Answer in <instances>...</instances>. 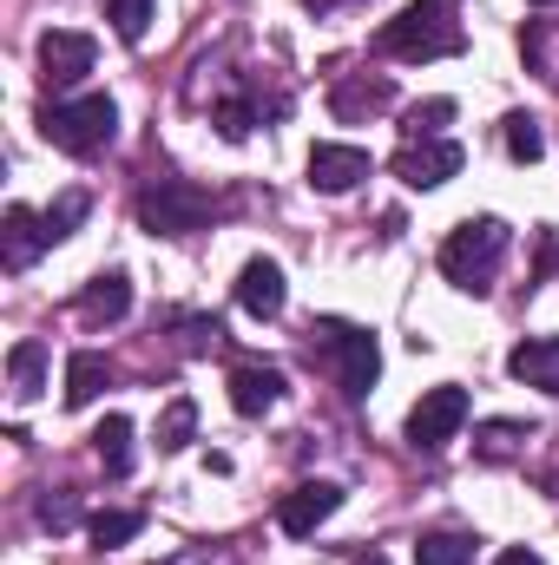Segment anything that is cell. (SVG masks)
<instances>
[{
	"mask_svg": "<svg viewBox=\"0 0 559 565\" xmlns=\"http://www.w3.org/2000/svg\"><path fill=\"white\" fill-rule=\"evenodd\" d=\"M277 402H283V369H238V375H231V408H238L244 422L271 415Z\"/></svg>",
	"mask_w": 559,
	"mask_h": 565,
	"instance_id": "obj_15",
	"label": "cell"
},
{
	"mask_svg": "<svg viewBox=\"0 0 559 565\" xmlns=\"http://www.w3.org/2000/svg\"><path fill=\"white\" fill-rule=\"evenodd\" d=\"M316 335H323V349L336 355L342 388L362 402V395L376 388V375H382V349H376V335H369V329H356V322H323Z\"/></svg>",
	"mask_w": 559,
	"mask_h": 565,
	"instance_id": "obj_5",
	"label": "cell"
},
{
	"mask_svg": "<svg viewBox=\"0 0 559 565\" xmlns=\"http://www.w3.org/2000/svg\"><path fill=\"white\" fill-rule=\"evenodd\" d=\"M500 139H507V151H514L520 164H540V158H547V132H540V119H527V113H514V119L500 126Z\"/></svg>",
	"mask_w": 559,
	"mask_h": 565,
	"instance_id": "obj_22",
	"label": "cell"
},
{
	"mask_svg": "<svg viewBox=\"0 0 559 565\" xmlns=\"http://www.w3.org/2000/svg\"><path fill=\"white\" fill-rule=\"evenodd\" d=\"M336 507H342V487H329V480H303L296 493H283L277 526L289 533V540H309L323 520H336Z\"/></svg>",
	"mask_w": 559,
	"mask_h": 565,
	"instance_id": "obj_9",
	"label": "cell"
},
{
	"mask_svg": "<svg viewBox=\"0 0 559 565\" xmlns=\"http://www.w3.org/2000/svg\"><path fill=\"white\" fill-rule=\"evenodd\" d=\"M494 565H547V559H540V553H527V546H507Z\"/></svg>",
	"mask_w": 559,
	"mask_h": 565,
	"instance_id": "obj_30",
	"label": "cell"
},
{
	"mask_svg": "<svg viewBox=\"0 0 559 565\" xmlns=\"http://www.w3.org/2000/svg\"><path fill=\"white\" fill-rule=\"evenodd\" d=\"M356 565H389V559H382V553H362V559H356Z\"/></svg>",
	"mask_w": 559,
	"mask_h": 565,
	"instance_id": "obj_31",
	"label": "cell"
},
{
	"mask_svg": "<svg viewBox=\"0 0 559 565\" xmlns=\"http://www.w3.org/2000/svg\"><path fill=\"white\" fill-rule=\"evenodd\" d=\"M139 513H93V546L99 553H113V546H126V540H139Z\"/></svg>",
	"mask_w": 559,
	"mask_h": 565,
	"instance_id": "obj_25",
	"label": "cell"
},
{
	"mask_svg": "<svg viewBox=\"0 0 559 565\" xmlns=\"http://www.w3.org/2000/svg\"><path fill=\"white\" fill-rule=\"evenodd\" d=\"M251 126H257V113H251L244 99H231V106H218V132H224V139H251Z\"/></svg>",
	"mask_w": 559,
	"mask_h": 565,
	"instance_id": "obj_29",
	"label": "cell"
},
{
	"mask_svg": "<svg viewBox=\"0 0 559 565\" xmlns=\"http://www.w3.org/2000/svg\"><path fill=\"white\" fill-rule=\"evenodd\" d=\"M46 244H53L46 237V217L27 211V204H7V217H0V257H7V270H27Z\"/></svg>",
	"mask_w": 559,
	"mask_h": 565,
	"instance_id": "obj_12",
	"label": "cell"
},
{
	"mask_svg": "<svg viewBox=\"0 0 559 565\" xmlns=\"http://www.w3.org/2000/svg\"><path fill=\"white\" fill-rule=\"evenodd\" d=\"M93 60H99L93 33H73V26L40 33V73H46V86H80L93 73Z\"/></svg>",
	"mask_w": 559,
	"mask_h": 565,
	"instance_id": "obj_8",
	"label": "cell"
},
{
	"mask_svg": "<svg viewBox=\"0 0 559 565\" xmlns=\"http://www.w3.org/2000/svg\"><path fill=\"white\" fill-rule=\"evenodd\" d=\"M461 427H467V388H454V382L428 388L415 408H409V440H415L421 454H441Z\"/></svg>",
	"mask_w": 559,
	"mask_h": 565,
	"instance_id": "obj_6",
	"label": "cell"
},
{
	"mask_svg": "<svg viewBox=\"0 0 559 565\" xmlns=\"http://www.w3.org/2000/svg\"><path fill=\"white\" fill-rule=\"evenodd\" d=\"M309 7H329V0H309Z\"/></svg>",
	"mask_w": 559,
	"mask_h": 565,
	"instance_id": "obj_33",
	"label": "cell"
},
{
	"mask_svg": "<svg viewBox=\"0 0 559 565\" xmlns=\"http://www.w3.org/2000/svg\"><path fill=\"white\" fill-rule=\"evenodd\" d=\"M106 382H113L106 355H99V349H80V355L66 362V408H93V402L106 395Z\"/></svg>",
	"mask_w": 559,
	"mask_h": 565,
	"instance_id": "obj_16",
	"label": "cell"
},
{
	"mask_svg": "<svg viewBox=\"0 0 559 565\" xmlns=\"http://www.w3.org/2000/svg\"><path fill=\"white\" fill-rule=\"evenodd\" d=\"M126 309H133V282H126V270H106V277H93L86 289H80V322H86V329L126 322Z\"/></svg>",
	"mask_w": 559,
	"mask_h": 565,
	"instance_id": "obj_13",
	"label": "cell"
},
{
	"mask_svg": "<svg viewBox=\"0 0 559 565\" xmlns=\"http://www.w3.org/2000/svg\"><path fill=\"white\" fill-rule=\"evenodd\" d=\"M40 132H46V145H60L73 158H93V151H106L113 132H119V106L106 93H80V99L46 106L40 113Z\"/></svg>",
	"mask_w": 559,
	"mask_h": 565,
	"instance_id": "obj_3",
	"label": "cell"
},
{
	"mask_svg": "<svg viewBox=\"0 0 559 565\" xmlns=\"http://www.w3.org/2000/svg\"><path fill=\"white\" fill-rule=\"evenodd\" d=\"M527 440H534L527 422H481L474 427V454H481V460H514Z\"/></svg>",
	"mask_w": 559,
	"mask_h": 565,
	"instance_id": "obj_20",
	"label": "cell"
},
{
	"mask_svg": "<svg viewBox=\"0 0 559 565\" xmlns=\"http://www.w3.org/2000/svg\"><path fill=\"white\" fill-rule=\"evenodd\" d=\"M113 26H119V40L139 46L145 26H151V0H113Z\"/></svg>",
	"mask_w": 559,
	"mask_h": 565,
	"instance_id": "obj_28",
	"label": "cell"
},
{
	"mask_svg": "<svg viewBox=\"0 0 559 565\" xmlns=\"http://www.w3.org/2000/svg\"><path fill=\"white\" fill-rule=\"evenodd\" d=\"M80 217H86V191H66V198L46 211V237H53V244H60V237H73V224H80Z\"/></svg>",
	"mask_w": 559,
	"mask_h": 565,
	"instance_id": "obj_27",
	"label": "cell"
},
{
	"mask_svg": "<svg viewBox=\"0 0 559 565\" xmlns=\"http://www.w3.org/2000/svg\"><path fill=\"white\" fill-rule=\"evenodd\" d=\"M534 7H559V0H534Z\"/></svg>",
	"mask_w": 559,
	"mask_h": 565,
	"instance_id": "obj_32",
	"label": "cell"
},
{
	"mask_svg": "<svg viewBox=\"0 0 559 565\" xmlns=\"http://www.w3.org/2000/svg\"><path fill=\"white\" fill-rule=\"evenodd\" d=\"M507 369H514V382L559 395V335H527V342L507 355Z\"/></svg>",
	"mask_w": 559,
	"mask_h": 565,
	"instance_id": "obj_14",
	"label": "cell"
},
{
	"mask_svg": "<svg viewBox=\"0 0 559 565\" xmlns=\"http://www.w3.org/2000/svg\"><path fill=\"white\" fill-rule=\"evenodd\" d=\"M415 565H474V540L467 533H421Z\"/></svg>",
	"mask_w": 559,
	"mask_h": 565,
	"instance_id": "obj_21",
	"label": "cell"
},
{
	"mask_svg": "<svg viewBox=\"0 0 559 565\" xmlns=\"http://www.w3.org/2000/svg\"><path fill=\"white\" fill-rule=\"evenodd\" d=\"M7 375H13V402H33L40 382H46V342H13Z\"/></svg>",
	"mask_w": 559,
	"mask_h": 565,
	"instance_id": "obj_19",
	"label": "cell"
},
{
	"mask_svg": "<svg viewBox=\"0 0 559 565\" xmlns=\"http://www.w3.org/2000/svg\"><path fill=\"white\" fill-rule=\"evenodd\" d=\"M461 164H467V151H461L454 139H415V145H402L395 178H402L409 191H441Z\"/></svg>",
	"mask_w": 559,
	"mask_h": 565,
	"instance_id": "obj_7",
	"label": "cell"
},
{
	"mask_svg": "<svg viewBox=\"0 0 559 565\" xmlns=\"http://www.w3.org/2000/svg\"><path fill=\"white\" fill-rule=\"evenodd\" d=\"M93 447H99V460H106L113 480L133 473V422H126V415H106V422L93 427Z\"/></svg>",
	"mask_w": 559,
	"mask_h": 565,
	"instance_id": "obj_18",
	"label": "cell"
},
{
	"mask_svg": "<svg viewBox=\"0 0 559 565\" xmlns=\"http://www.w3.org/2000/svg\"><path fill=\"white\" fill-rule=\"evenodd\" d=\"M369 171H376V164H369V151H362V145H316V151H309V184H316L323 198L356 191Z\"/></svg>",
	"mask_w": 559,
	"mask_h": 565,
	"instance_id": "obj_10",
	"label": "cell"
},
{
	"mask_svg": "<svg viewBox=\"0 0 559 565\" xmlns=\"http://www.w3.org/2000/svg\"><path fill=\"white\" fill-rule=\"evenodd\" d=\"M461 20H454V0H409L389 26H382V53L395 60H447L461 53Z\"/></svg>",
	"mask_w": 559,
	"mask_h": 565,
	"instance_id": "obj_2",
	"label": "cell"
},
{
	"mask_svg": "<svg viewBox=\"0 0 559 565\" xmlns=\"http://www.w3.org/2000/svg\"><path fill=\"white\" fill-rule=\"evenodd\" d=\"M191 427H198V408L178 395V402L165 408V422H158V454H178V447L191 440Z\"/></svg>",
	"mask_w": 559,
	"mask_h": 565,
	"instance_id": "obj_24",
	"label": "cell"
},
{
	"mask_svg": "<svg viewBox=\"0 0 559 565\" xmlns=\"http://www.w3.org/2000/svg\"><path fill=\"white\" fill-rule=\"evenodd\" d=\"M447 119H454V99H421V106H409V126H402V132H409V145L415 139H441Z\"/></svg>",
	"mask_w": 559,
	"mask_h": 565,
	"instance_id": "obj_23",
	"label": "cell"
},
{
	"mask_svg": "<svg viewBox=\"0 0 559 565\" xmlns=\"http://www.w3.org/2000/svg\"><path fill=\"white\" fill-rule=\"evenodd\" d=\"M283 302H289L283 270L271 264V257H251V264L238 270V309H244V316H257V322H271V316H283Z\"/></svg>",
	"mask_w": 559,
	"mask_h": 565,
	"instance_id": "obj_11",
	"label": "cell"
},
{
	"mask_svg": "<svg viewBox=\"0 0 559 565\" xmlns=\"http://www.w3.org/2000/svg\"><path fill=\"white\" fill-rule=\"evenodd\" d=\"M40 526H46V533H73V526H80V500H73L66 487L46 493V500H40Z\"/></svg>",
	"mask_w": 559,
	"mask_h": 565,
	"instance_id": "obj_26",
	"label": "cell"
},
{
	"mask_svg": "<svg viewBox=\"0 0 559 565\" xmlns=\"http://www.w3.org/2000/svg\"><path fill=\"white\" fill-rule=\"evenodd\" d=\"M389 99H395V86H389V79H342V86L329 93V113L349 126V119H362V113H382Z\"/></svg>",
	"mask_w": 559,
	"mask_h": 565,
	"instance_id": "obj_17",
	"label": "cell"
},
{
	"mask_svg": "<svg viewBox=\"0 0 559 565\" xmlns=\"http://www.w3.org/2000/svg\"><path fill=\"white\" fill-rule=\"evenodd\" d=\"M204 217H211V191H198L184 178H165L158 191L139 198V224L151 237H191V231H204Z\"/></svg>",
	"mask_w": 559,
	"mask_h": 565,
	"instance_id": "obj_4",
	"label": "cell"
},
{
	"mask_svg": "<svg viewBox=\"0 0 559 565\" xmlns=\"http://www.w3.org/2000/svg\"><path fill=\"white\" fill-rule=\"evenodd\" d=\"M507 244H514V231H507L500 217H467V224H454L447 244H441V277L454 282V289H467V296H481V289L494 282V270H500Z\"/></svg>",
	"mask_w": 559,
	"mask_h": 565,
	"instance_id": "obj_1",
	"label": "cell"
}]
</instances>
